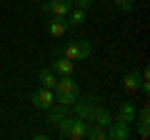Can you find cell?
<instances>
[{
  "instance_id": "5bb4252c",
  "label": "cell",
  "mask_w": 150,
  "mask_h": 140,
  "mask_svg": "<svg viewBox=\"0 0 150 140\" xmlns=\"http://www.w3.org/2000/svg\"><path fill=\"white\" fill-rule=\"evenodd\" d=\"M85 138H88V140H108V130H105V128H100L98 123H93V120H88Z\"/></svg>"
},
{
  "instance_id": "8fae6325",
  "label": "cell",
  "mask_w": 150,
  "mask_h": 140,
  "mask_svg": "<svg viewBox=\"0 0 150 140\" xmlns=\"http://www.w3.org/2000/svg\"><path fill=\"white\" fill-rule=\"evenodd\" d=\"M68 30H70V28H68V23H65V18L53 15V20L48 23V33L53 35V38H63V35H65Z\"/></svg>"
},
{
  "instance_id": "d6986e66",
  "label": "cell",
  "mask_w": 150,
  "mask_h": 140,
  "mask_svg": "<svg viewBox=\"0 0 150 140\" xmlns=\"http://www.w3.org/2000/svg\"><path fill=\"white\" fill-rule=\"evenodd\" d=\"M93 3H95V0H73V5H75V8H83V10H88Z\"/></svg>"
},
{
  "instance_id": "6da1fadb",
  "label": "cell",
  "mask_w": 150,
  "mask_h": 140,
  "mask_svg": "<svg viewBox=\"0 0 150 140\" xmlns=\"http://www.w3.org/2000/svg\"><path fill=\"white\" fill-rule=\"evenodd\" d=\"M53 93H55V103L73 108V103L78 100V95H80V88H78V83L73 80V75H60L58 83H55V88H53Z\"/></svg>"
},
{
  "instance_id": "9a60e30c",
  "label": "cell",
  "mask_w": 150,
  "mask_h": 140,
  "mask_svg": "<svg viewBox=\"0 0 150 140\" xmlns=\"http://www.w3.org/2000/svg\"><path fill=\"white\" fill-rule=\"evenodd\" d=\"M38 83H40V88H50V90H53L55 83H58V75H55L50 68H45V70L38 73Z\"/></svg>"
},
{
  "instance_id": "8992f818",
  "label": "cell",
  "mask_w": 150,
  "mask_h": 140,
  "mask_svg": "<svg viewBox=\"0 0 150 140\" xmlns=\"http://www.w3.org/2000/svg\"><path fill=\"white\" fill-rule=\"evenodd\" d=\"M133 133H130V125L120 123V120H112L108 125V140H130Z\"/></svg>"
},
{
  "instance_id": "2e32d148",
  "label": "cell",
  "mask_w": 150,
  "mask_h": 140,
  "mask_svg": "<svg viewBox=\"0 0 150 140\" xmlns=\"http://www.w3.org/2000/svg\"><path fill=\"white\" fill-rule=\"evenodd\" d=\"M115 120H120V123H125V125L135 123V108H133V103H123V105H120V113H118V118H115Z\"/></svg>"
},
{
  "instance_id": "44dd1931",
  "label": "cell",
  "mask_w": 150,
  "mask_h": 140,
  "mask_svg": "<svg viewBox=\"0 0 150 140\" xmlns=\"http://www.w3.org/2000/svg\"><path fill=\"white\" fill-rule=\"evenodd\" d=\"M35 3H43V0H35Z\"/></svg>"
},
{
  "instance_id": "9c48e42d",
  "label": "cell",
  "mask_w": 150,
  "mask_h": 140,
  "mask_svg": "<svg viewBox=\"0 0 150 140\" xmlns=\"http://www.w3.org/2000/svg\"><path fill=\"white\" fill-rule=\"evenodd\" d=\"M85 130H88V120H80L73 115V125L68 130V138L70 140H85Z\"/></svg>"
},
{
  "instance_id": "e0dca14e",
  "label": "cell",
  "mask_w": 150,
  "mask_h": 140,
  "mask_svg": "<svg viewBox=\"0 0 150 140\" xmlns=\"http://www.w3.org/2000/svg\"><path fill=\"white\" fill-rule=\"evenodd\" d=\"M148 123H150V110L148 108H143L140 110V123H138V133H140V138H148V133H150V128H148Z\"/></svg>"
},
{
  "instance_id": "ffe728a7",
  "label": "cell",
  "mask_w": 150,
  "mask_h": 140,
  "mask_svg": "<svg viewBox=\"0 0 150 140\" xmlns=\"http://www.w3.org/2000/svg\"><path fill=\"white\" fill-rule=\"evenodd\" d=\"M0 90H3V83H0Z\"/></svg>"
},
{
  "instance_id": "277c9868",
  "label": "cell",
  "mask_w": 150,
  "mask_h": 140,
  "mask_svg": "<svg viewBox=\"0 0 150 140\" xmlns=\"http://www.w3.org/2000/svg\"><path fill=\"white\" fill-rule=\"evenodd\" d=\"M30 100H33V105H35L38 110H48L50 105L55 103V93L50 90V88H38V90L33 93Z\"/></svg>"
},
{
  "instance_id": "52a82bcc",
  "label": "cell",
  "mask_w": 150,
  "mask_h": 140,
  "mask_svg": "<svg viewBox=\"0 0 150 140\" xmlns=\"http://www.w3.org/2000/svg\"><path fill=\"white\" fill-rule=\"evenodd\" d=\"M50 70H53L55 75H73L75 63L70 58H65V55H55L53 63H50Z\"/></svg>"
},
{
  "instance_id": "5b68a950",
  "label": "cell",
  "mask_w": 150,
  "mask_h": 140,
  "mask_svg": "<svg viewBox=\"0 0 150 140\" xmlns=\"http://www.w3.org/2000/svg\"><path fill=\"white\" fill-rule=\"evenodd\" d=\"M70 8H73V0H43V10L58 18H65L70 13Z\"/></svg>"
},
{
  "instance_id": "7a4b0ae2",
  "label": "cell",
  "mask_w": 150,
  "mask_h": 140,
  "mask_svg": "<svg viewBox=\"0 0 150 140\" xmlns=\"http://www.w3.org/2000/svg\"><path fill=\"white\" fill-rule=\"evenodd\" d=\"M60 55L70 58L73 63H80V60H88L93 55V45H90V40L78 38V40H73V43H68L65 48H60Z\"/></svg>"
},
{
  "instance_id": "ac0fdd59",
  "label": "cell",
  "mask_w": 150,
  "mask_h": 140,
  "mask_svg": "<svg viewBox=\"0 0 150 140\" xmlns=\"http://www.w3.org/2000/svg\"><path fill=\"white\" fill-rule=\"evenodd\" d=\"M133 5H135V0H115V8L123 10V13H130V10H133Z\"/></svg>"
},
{
  "instance_id": "ba28073f",
  "label": "cell",
  "mask_w": 150,
  "mask_h": 140,
  "mask_svg": "<svg viewBox=\"0 0 150 140\" xmlns=\"http://www.w3.org/2000/svg\"><path fill=\"white\" fill-rule=\"evenodd\" d=\"M140 85H143V78H140L138 70H128V73L123 75V88H125V93H138Z\"/></svg>"
},
{
  "instance_id": "7c38bea8",
  "label": "cell",
  "mask_w": 150,
  "mask_h": 140,
  "mask_svg": "<svg viewBox=\"0 0 150 140\" xmlns=\"http://www.w3.org/2000/svg\"><path fill=\"white\" fill-rule=\"evenodd\" d=\"M93 123H98V125H100V128H105L108 130V125H110L112 123V113H110V110H105V108H98V105H95V110H93Z\"/></svg>"
},
{
  "instance_id": "4fadbf2b",
  "label": "cell",
  "mask_w": 150,
  "mask_h": 140,
  "mask_svg": "<svg viewBox=\"0 0 150 140\" xmlns=\"http://www.w3.org/2000/svg\"><path fill=\"white\" fill-rule=\"evenodd\" d=\"M65 23H68V28H78V25H83L85 23V10L83 8H70V13L65 15Z\"/></svg>"
},
{
  "instance_id": "30bf717a",
  "label": "cell",
  "mask_w": 150,
  "mask_h": 140,
  "mask_svg": "<svg viewBox=\"0 0 150 140\" xmlns=\"http://www.w3.org/2000/svg\"><path fill=\"white\" fill-rule=\"evenodd\" d=\"M65 115H70V108H68V105H60V103L55 105V103H53V105L48 108V123H50V125H58Z\"/></svg>"
},
{
  "instance_id": "3957f363",
  "label": "cell",
  "mask_w": 150,
  "mask_h": 140,
  "mask_svg": "<svg viewBox=\"0 0 150 140\" xmlns=\"http://www.w3.org/2000/svg\"><path fill=\"white\" fill-rule=\"evenodd\" d=\"M95 103H98V98H95V95H85V98L78 95V100L73 103L75 118H80V120H90V118H93V110H95Z\"/></svg>"
}]
</instances>
